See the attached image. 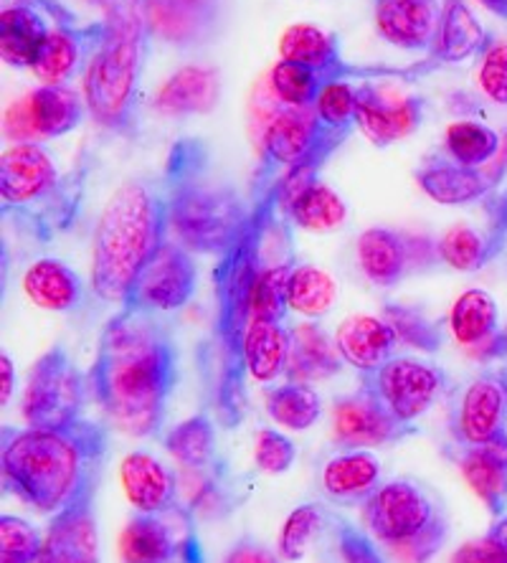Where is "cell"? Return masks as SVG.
I'll use <instances>...</instances> for the list:
<instances>
[{"label": "cell", "mask_w": 507, "mask_h": 563, "mask_svg": "<svg viewBox=\"0 0 507 563\" xmlns=\"http://www.w3.org/2000/svg\"><path fill=\"white\" fill-rule=\"evenodd\" d=\"M330 157L285 168L272 155L260 153L246 188V213L241 219L229 250L216 256L211 269L213 314L206 338L196 347L201 376L203 409L216 424L234 432L249 413V374L244 366V343L252 328V295L262 272L274 262V242L293 239L289 203L307 184L320 178Z\"/></svg>", "instance_id": "6da1fadb"}, {"label": "cell", "mask_w": 507, "mask_h": 563, "mask_svg": "<svg viewBox=\"0 0 507 563\" xmlns=\"http://www.w3.org/2000/svg\"><path fill=\"white\" fill-rule=\"evenodd\" d=\"M89 399L118 432L157 439L178 380V347L155 312L118 308L104 322L87 371Z\"/></svg>", "instance_id": "7a4b0ae2"}, {"label": "cell", "mask_w": 507, "mask_h": 563, "mask_svg": "<svg viewBox=\"0 0 507 563\" xmlns=\"http://www.w3.org/2000/svg\"><path fill=\"white\" fill-rule=\"evenodd\" d=\"M0 444L5 490L33 510L56 516L99 485L110 429L91 419L66 427H3Z\"/></svg>", "instance_id": "3957f363"}, {"label": "cell", "mask_w": 507, "mask_h": 563, "mask_svg": "<svg viewBox=\"0 0 507 563\" xmlns=\"http://www.w3.org/2000/svg\"><path fill=\"white\" fill-rule=\"evenodd\" d=\"M161 188L170 236L180 246L196 256H221L229 250L246 213V196L219 168L203 137L173 140L163 163Z\"/></svg>", "instance_id": "277c9868"}, {"label": "cell", "mask_w": 507, "mask_h": 563, "mask_svg": "<svg viewBox=\"0 0 507 563\" xmlns=\"http://www.w3.org/2000/svg\"><path fill=\"white\" fill-rule=\"evenodd\" d=\"M104 36L85 71L91 120L110 135L135 140L140 132V89L155 31L147 0H95Z\"/></svg>", "instance_id": "5b68a950"}, {"label": "cell", "mask_w": 507, "mask_h": 563, "mask_svg": "<svg viewBox=\"0 0 507 563\" xmlns=\"http://www.w3.org/2000/svg\"><path fill=\"white\" fill-rule=\"evenodd\" d=\"M168 239L161 180H124L99 213L91 242V292L102 302L124 305Z\"/></svg>", "instance_id": "8992f818"}, {"label": "cell", "mask_w": 507, "mask_h": 563, "mask_svg": "<svg viewBox=\"0 0 507 563\" xmlns=\"http://www.w3.org/2000/svg\"><path fill=\"white\" fill-rule=\"evenodd\" d=\"M85 170H59L41 143L11 145L0 155V211L23 236L46 246L74 229L85 206Z\"/></svg>", "instance_id": "52a82bcc"}, {"label": "cell", "mask_w": 507, "mask_h": 563, "mask_svg": "<svg viewBox=\"0 0 507 563\" xmlns=\"http://www.w3.org/2000/svg\"><path fill=\"white\" fill-rule=\"evenodd\" d=\"M363 523L373 541L406 563H429L442 551L449 520L439 500L414 479H388L363 503Z\"/></svg>", "instance_id": "ba28073f"}, {"label": "cell", "mask_w": 507, "mask_h": 563, "mask_svg": "<svg viewBox=\"0 0 507 563\" xmlns=\"http://www.w3.org/2000/svg\"><path fill=\"white\" fill-rule=\"evenodd\" d=\"M87 399V374L59 343L48 347L29 371L21 396V413L26 427H66L85 419L81 411Z\"/></svg>", "instance_id": "9c48e42d"}, {"label": "cell", "mask_w": 507, "mask_h": 563, "mask_svg": "<svg viewBox=\"0 0 507 563\" xmlns=\"http://www.w3.org/2000/svg\"><path fill=\"white\" fill-rule=\"evenodd\" d=\"M122 563H206L196 516L186 505L165 512H137L120 533Z\"/></svg>", "instance_id": "30bf717a"}, {"label": "cell", "mask_w": 507, "mask_h": 563, "mask_svg": "<svg viewBox=\"0 0 507 563\" xmlns=\"http://www.w3.org/2000/svg\"><path fill=\"white\" fill-rule=\"evenodd\" d=\"M52 19V31L41 46L31 71L41 85L69 87L71 79L87 71L91 56L104 36V21L81 23L62 0H26Z\"/></svg>", "instance_id": "8fae6325"}, {"label": "cell", "mask_w": 507, "mask_h": 563, "mask_svg": "<svg viewBox=\"0 0 507 563\" xmlns=\"http://www.w3.org/2000/svg\"><path fill=\"white\" fill-rule=\"evenodd\" d=\"M355 252L365 279L376 287H396L406 277L421 275L442 262L437 239L388 227L365 229Z\"/></svg>", "instance_id": "7c38bea8"}, {"label": "cell", "mask_w": 507, "mask_h": 563, "mask_svg": "<svg viewBox=\"0 0 507 563\" xmlns=\"http://www.w3.org/2000/svg\"><path fill=\"white\" fill-rule=\"evenodd\" d=\"M361 384L368 386L398 421L414 424L434 407L449 378L437 363L414 355H394L376 374L361 376Z\"/></svg>", "instance_id": "4fadbf2b"}, {"label": "cell", "mask_w": 507, "mask_h": 563, "mask_svg": "<svg viewBox=\"0 0 507 563\" xmlns=\"http://www.w3.org/2000/svg\"><path fill=\"white\" fill-rule=\"evenodd\" d=\"M155 38L183 54L219 44L231 21L234 0H147Z\"/></svg>", "instance_id": "5bb4252c"}, {"label": "cell", "mask_w": 507, "mask_h": 563, "mask_svg": "<svg viewBox=\"0 0 507 563\" xmlns=\"http://www.w3.org/2000/svg\"><path fill=\"white\" fill-rule=\"evenodd\" d=\"M507 176V140L503 153L480 168L454 163L447 153H431L414 170L417 186L439 206H470L487 201Z\"/></svg>", "instance_id": "9a60e30c"}, {"label": "cell", "mask_w": 507, "mask_h": 563, "mask_svg": "<svg viewBox=\"0 0 507 563\" xmlns=\"http://www.w3.org/2000/svg\"><path fill=\"white\" fill-rule=\"evenodd\" d=\"M194 256L196 254H190L186 246H180L170 236L155 254V260L147 264L143 277L120 308L155 314H168L186 308L194 300L198 287V267Z\"/></svg>", "instance_id": "2e32d148"}, {"label": "cell", "mask_w": 507, "mask_h": 563, "mask_svg": "<svg viewBox=\"0 0 507 563\" xmlns=\"http://www.w3.org/2000/svg\"><path fill=\"white\" fill-rule=\"evenodd\" d=\"M429 99L421 95L396 97L378 81L355 85V128L371 145L390 147L414 135L427 120Z\"/></svg>", "instance_id": "e0dca14e"}, {"label": "cell", "mask_w": 507, "mask_h": 563, "mask_svg": "<svg viewBox=\"0 0 507 563\" xmlns=\"http://www.w3.org/2000/svg\"><path fill=\"white\" fill-rule=\"evenodd\" d=\"M414 434H419L417 424L398 421L365 384H361L355 394L340 396L332 404V439L343 450L386 446L404 442Z\"/></svg>", "instance_id": "ac0fdd59"}, {"label": "cell", "mask_w": 507, "mask_h": 563, "mask_svg": "<svg viewBox=\"0 0 507 563\" xmlns=\"http://www.w3.org/2000/svg\"><path fill=\"white\" fill-rule=\"evenodd\" d=\"M485 203V227H472V223H454L442 236L437 239L439 260L449 269L472 272L485 269L493 264L507 246V188L497 190Z\"/></svg>", "instance_id": "d6986e66"}, {"label": "cell", "mask_w": 507, "mask_h": 563, "mask_svg": "<svg viewBox=\"0 0 507 563\" xmlns=\"http://www.w3.org/2000/svg\"><path fill=\"white\" fill-rule=\"evenodd\" d=\"M353 132L330 130L326 122L318 118L315 107L299 110V107H287L274 114L262 137V151L272 155L274 161L285 168H293L315 155L332 157Z\"/></svg>", "instance_id": "ffe728a7"}, {"label": "cell", "mask_w": 507, "mask_h": 563, "mask_svg": "<svg viewBox=\"0 0 507 563\" xmlns=\"http://www.w3.org/2000/svg\"><path fill=\"white\" fill-rule=\"evenodd\" d=\"M95 495L97 487H91L62 512L52 516L36 563H102Z\"/></svg>", "instance_id": "44dd1931"}, {"label": "cell", "mask_w": 507, "mask_h": 563, "mask_svg": "<svg viewBox=\"0 0 507 563\" xmlns=\"http://www.w3.org/2000/svg\"><path fill=\"white\" fill-rule=\"evenodd\" d=\"M507 432V386L500 376L482 374L460 396L454 419V442L482 444Z\"/></svg>", "instance_id": "7402d4cb"}, {"label": "cell", "mask_w": 507, "mask_h": 563, "mask_svg": "<svg viewBox=\"0 0 507 563\" xmlns=\"http://www.w3.org/2000/svg\"><path fill=\"white\" fill-rule=\"evenodd\" d=\"M449 457L456 462L464 483L485 503L493 516H505L507 508V432L482 444L452 442Z\"/></svg>", "instance_id": "603a6c76"}, {"label": "cell", "mask_w": 507, "mask_h": 563, "mask_svg": "<svg viewBox=\"0 0 507 563\" xmlns=\"http://www.w3.org/2000/svg\"><path fill=\"white\" fill-rule=\"evenodd\" d=\"M376 31L404 52H431L442 21V0H376Z\"/></svg>", "instance_id": "cb8c5ba5"}, {"label": "cell", "mask_w": 507, "mask_h": 563, "mask_svg": "<svg viewBox=\"0 0 507 563\" xmlns=\"http://www.w3.org/2000/svg\"><path fill=\"white\" fill-rule=\"evenodd\" d=\"M221 71L209 64H186L157 87L153 110L163 118H196L211 114L221 102Z\"/></svg>", "instance_id": "d4e9b609"}, {"label": "cell", "mask_w": 507, "mask_h": 563, "mask_svg": "<svg viewBox=\"0 0 507 563\" xmlns=\"http://www.w3.org/2000/svg\"><path fill=\"white\" fill-rule=\"evenodd\" d=\"M449 330L454 341L464 351L485 363H495L497 341H500V310H497L495 297L487 289L472 287L456 297L449 312Z\"/></svg>", "instance_id": "484cf974"}, {"label": "cell", "mask_w": 507, "mask_h": 563, "mask_svg": "<svg viewBox=\"0 0 507 563\" xmlns=\"http://www.w3.org/2000/svg\"><path fill=\"white\" fill-rule=\"evenodd\" d=\"M120 483L137 512H165L180 503L178 475L150 452H130L120 462Z\"/></svg>", "instance_id": "4316f807"}, {"label": "cell", "mask_w": 507, "mask_h": 563, "mask_svg": "<svg viewBox=\"0 0 507 563\" xmlns=\"http://www.w3.org/2000/svg\"><path fill=\"white\" fill-rule=\"evenodd\" d=\"M335 345L343 355L345 366L359 371L361 376L376 371L394 358L396 335L388 322L376 314H351L335 330Z\"/></svg>", "instance_id": "83f0119b"}, {"label": "cell", "mask_w": 507, "mask_h": 563, "mask_svg": "<svg viewBox=\"0 0 507 563\" xmlns=\"http://www.w3.org/2000/svg\"><path fill=\"white\" fill-rule=\"evenodd\" d=\"M495 44V36L475 19L464 0H442V21H439L434 46L429 59L439 66H456L482 56Z\"/></svg>", "instance_id": "f1b7e54d"}, {"label": "cell", "mask_w": 507, "mask_h": 563, "mask_svg": "<svg viewBox=\"0 0 507 563\" xmlns=\"http://www.w3.org/2000/svg\"><path fill=\"white\" fill-rule=\"evenodd\" d=\"M345 361L340 355L335 338L320 322H299L293 328V343H289V358L285 378L289 384H320L338 376Z\"/></svg>", "instance_id": "f546056e"}, {"label": "cell", "mask_w": 507, "mask_h": 563, "mask_svg": "<svg viewBox=\"0 0 507 563\" xmlns=\"http://www.w3.org/2000/svg\"><path fill=\"white\" fill-rule=\"evenodd\" d=\"M320 485L332 503L363 505L381 487V460L371 450H345L320 470Z\"/></svg>", "instance_id": "4dcf8cb0"}, {"label": "cell", "mask_w": 507, "mask_h": 563, "mask_svg": "<svg viewBox=\"0 0 507 563\" xmlns=\"http://www.w3.org/2000/svg\"><path fill=\"white\" fill-rule=\"evenodd\" d=\"M23 292L36 308L46 312H77L85 308L87 285L62 260H36L23 275Z\"/></svg>", "instance_id": "1f68e13d"}, {"label": "cell", "mask_w": 507, "mask_h": 563, "mask_svg": "<svg viewBox=\"0 0 507 563\" xmlns=\"http://www.w3.org/2000/svg\"><path fill=\"white\" fill-rule=\"evenodd\" d=\"M48 15L26 0H15L0 13V56L13 69H31L48 36Z\"/></svg>", "instance_id": "d6a6232c"}, {"label": "cell", "mask_w": 507, "mask_h": 563, "mask_svg": "<svg viewBox=\"0 0 507 563\" xmlns=\"http://www.w3.org/2000/svg\"><path fill=\"white\" fill-rule=\"evenodd\" d=\"M26 99L29 118L38 140L64 137L85 122L89 107L71 87L41 85Z\"/></svg>", "instance_id": "836d02e7"}, {"label": "cell", "mask_w": 507, "mask_h": 563, "mask_svg": "<svg viewBox=\"0 0 507 563\" xmlns=\"http://www.w3.org/2000/svg\"><path fill=\"white\" fill-rule=\"evenodd\" d=\"M293 330L285 322L254 320L244 343V366L256 384H272L285 376Z\"/></svg>", "instance_id": "e575fe53"}, {"label": "cell", "mask_w": 507, "mask_h": 563, "mask_svg": "<svg viewBox=\"0 0 507 563\" xmlns=\"http://www.w3.org/2000/svg\"><path fill=\"white\" fill-rule=\"evenodd\" d=\"M163 446L183 470H206L216 465V419L211 411L201 409L194 417L178 421L163 437Z\"/></svg>", "instance_id": "d590c367"}, {"label": "cell", "mask_w": 507, "mask_h": 563, "mask_svg": "<svg viewBox=\"0 0 507 563\" xmlns=\"http://www.w3.org/2000/svg\"><path fill=\"white\" fill-rule=\"evenodd\" d=\"M348 219V206L338 190H332L322 180L307 184L289 203V221L297 229L315 231V234H328L338 231Z\"/></svg>", "instance_id": "8d00e7d4"}, {"label": "cell", "mask_w": 507, "mask_h": 563, "mask_svg": "<svg viewBox=\"0 0 507 563\" xmlns=\"http://www.w3.org/2000/svg\"><path fill=\"white\" fill-rule=\"evenodd\" d=\"M264 409L277 427L289 429V432H307L322 417V399L312 386L287 380V384L269 388Z\"/></svg>", "instance_id": "74e56055"}, {"label": "cell", "mask_w": 507, "mask_h": 563, "mask_svg": "<svg viewBox=\"0 0 507 563\" xmlns=\"http://www.w3.org/2000/svg\"><path fill=\"white\" fill-rule=\"evenodd\" d=\"M335 300L338 285L328 272L312 267V264H295L287 282L289 310L310 320H320L332 310Z\"/></svg>", "instance_id": "f35d334b"}, {"label": "cell", "mask_w": 507, "mask_h": 563, "mask_svg": "<svg viewBox=\"0 0 507 563\" xmlns=\"http://www.w3.org/2000/svg\"><path fill=\"white\" fill-rule=\"evenodd\" d=\"M503 147L505 140L500 132L477 120L452 122L444 135V153L467 168H480V165L495 161Z\"/></svg>", "instance_id": "ab89813d"}, {"label": "cell", "mask_w": 507, "mask_h": 563, "mask_svg": "<svg viewBox=\"0 0 507 563\" xmlns=\"http://www.w3.org/2000/svg\"><path fill=\"white\" fill-rule=\"evenodd\" d=\"M381 318H384L390 330H394L396 343L419 353H439L444 345V325L439 320H431L423 314V310L411 308V305L401 302H386L381 308Z\"/></svg>", "instance_id": "60d3db41"}, {"label": "cell", "mask_w": 507, "mask_h": 563, "mask_svg": "<svg viewBox=\"0 0 507 563\" xmlns=\"http://www.w3.org/2000/svg\"><path fill=\"white\" fill-rule=\"evenodd\" d=\"M269 85L282 104L307 110V107L318 104L320 92L328 85H332V79L326 77V74L310 69V66L282 59L274 64Z\"/></svg>", "instance_id": "b9f144b4"}, {"label": "cell", "mask_w": 507, "mask_h": 563, "mask_svg": "<svg viewBox=\"0 0 507 563\" xmlns=\"http://www.w3.org/2000/svg\"><path fill=\"white\" fill-rule=\"evenodd\" d=\"M295 262L293 256L272 262L267 269L262 272L260 282H256L254 295H252V318L254 320H272V322H285L289 312L287 302V282L289 272H293Z\"/></svg>", "instance_id": "7bdbcfd3"}, {"label": "cell", "mask_w": 507, "mask_h": 563, "mask_svg": "<svg viewBox=\"0 0 507 563\" xmlns=\"http://www.w3.org/2000/svg\"><path fill=\"white\" fill-rule=\"evenodd\" d=\"M322 523H326V510L315 503H305L289 512L285 526H282L277 538V553L287 563L302 561L310 551L312 538L320 533Z\"/></svg>", "instance_id": "ee69618b"}, {"label": "cell", "mask_w": 507, "mask_h": 563, "mask_svg": "<svg viewBox=\"0 0 507 563\" xmlns=\"http://www.w3.org/2000/svg\"><path fill=\"white\" fill-rule=\"evenodd\" d=\"M44 536L29 520L0 516V563H36Z\"/></svg>", "instance_id": "f6af8a7d"}, {"label": "cell", "mask_w": 507, "mask_h": 563, "mask_svg": "<svg viewBox=\"0 0 507 563\" xmlns=\"http://www.w3.org/2000/svg\"><path fill=\"white\" fill-rule=\"evenodd\" d=\"M318 118L330 130L353 132L355 130V85L353 81H332L322 89L315 104Z\"/></svg>", "instance_id": "bcb514c9"}, {"label": "cell", "mask_w": 507, "mask_h": 563, "mask_svg": "<svg viewBox=\"0 0 507 563\" xmlns=\"http://www.w3.org/2000/svg\"><path fill=\"white\" fill-rule=\"evenodd\" d=\"M297 446L277 429H260L254 439V465L264 475H285L295 465Z\"/></svg>", "instance_id": "7dc6e473"}, {"label": "cell", "mask_w": 507, "mask_h": 563, "mask_svg": "<svg viewBox=\"0 0 507 563\" xmlns=\"http://www.w3.org/2000/svg\"><path fill=\"white\" fill-rule=\"evenodd\" d=\"M332 533H335L338 553L343 563H386V559L376 549L373 536L361 531L351 520L332 518Z\"/></svg>", "instance_id": "c3c4849f"}, {"label": "cell", "mask_w": 507, "mask_h": 563, "mask_svg": "<svg viewBox=\"0 0 507 563\" xmlns=\"http://www.w3.org/2000/svg\"><path fill=\"white\" fill-rule=\"evenodd\" d=\"M477 85L489 102L507 107V41H497L482 54Z\"/></svg>", "instance_id": "681fc988"}, {"label": "cell", "mask_w": 507, "mask_h": 563, "mask_svg": "<svg viewBox=\"0 0 507 563\" xmlns=\"http://www.w3.org/2000/svg\"><path fill=\"white\" fill-rule=\"evenodd\" d=\"M223 563H287L279 553L269 551L267 545L256 541L252 536L239 538V541L231 545Z\"/></svg>", "instance_id": "f907efd6"}, {"label": "cell", "mask_w": 507, "mask_h": 563, "mask_svg": "<svg viewBox=\"0 0 507 563\" xmlns=\"http://www.w3.org/2000/svg\"><path fill=\"white\" fill-rule=\"evenodd\" d=\"M5 135L11 137V140H15V145H21V143H41V140L36 137V132H33V125H31L26 99H19V102L8 107V112H5Z\"/></svg>", "instance_id": "816d5d0a"}, {"label": "cell", "mask_w": 507, "mask_h": 563, "mask_svg": "<svg viewBox=\"0 0 507 563\" xmlns=\"http://www.w3.org/2000/svg\"><path fill=\"white\" fill-rule=\"evenodd\" d=\"M452 563H505L500 559V553L495 551V545L487 541V538H482V541H470L460 545V549L454 551Z\"/></svg>", "instance_id": "f5cc1de1"}, {"label": "cell", "mask_w": 507, "mask_h": 563, "mask_svg": "<svg viewBox=\"0 0 507 563\" xmlns=\"http://www.w3.org/2000/svg\"><path fill=\"white\" fill-rule=\"evenodd\" d=\"M0 374H3V384H0V404L8 407V401H11V396L15 391V366L8 353L0 355Z\"/></svg>", "instance_id": "db71d44e"}, {"label": "cell", "mask_w": 507, "mask_h": 563, "mask_svg": "<svg viewBox=\"0 0 507 563\" xmlns=\"http://www.w3.org/2000/svg\"><path fill=\"white\" fill-rule=\"evenodd\" d=\"M485 538L495 545V551L500 553V559L507 563V516L497 518Z\"/></svg>", "instance_id": "11a10c76"}, {"label": "cell", "mask_w": 507, "mask_h": 563, "mask_svg": "<svg viewBox=\"0 0 507 563\" xmlns=\"http://www.w3.org/2000/svg\"><path fill=\"white\" fill-rule=\"evenodd\" d=\"M480 3L485 5L489 13L497 15V19L507 21V0H480Z\"/></svg>", "instance_id": "9f6ffc18"}]
</instances>
